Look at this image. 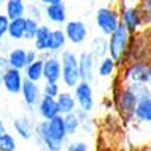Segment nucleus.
I'll use <instances>...</instances> for the list:
<instances>
[{
    "mask_svg": "<svg viewBox=\"0 0 151 151\" xmlns=\"http://www.w3.org/2000/svg\"><path fill=\"white\" fill-rule=\"evenodd\" d=\"M118 151H129V150H118Z\"/></svg>",
    "mask_w": 151,
    "mask_h": 151,
    "instance_id": "obj_44",
    "label": "nucleus"
},
{
    "mask_svg": "<svg viewBox=\"0 0 151 151\" xmlns=\"http://www.w3.org/2000/svg\"><path fill=\"white\" fill-rule=\"evenodd\" d=\"M118 76L124 83L151 88V62L132 60L119 68Z\"/></svg>",
    "mask_w": 151,
    "mask_h": 151,
    "instance_id": "obj_3",
    "label": "nucleus"
},
{
    "mask_svg": "<svg viewBox=\"0 0 151 151\" xmlns=\"http://www.w3.org/2000/svg\"><path fill=\"white\" fill-rule=\"evenodd\" d=\"M116 71H119V65L110 56H106L104 59L98 60V64H97V76L98 77L113 79L116 76Z\"/></svg>",
    "mask_w": 151,
    "mask_h": 151,
    "instance_id": "obj_24",
    "label": "nucleus"
},
{
    "mask_svg": "<svg viewBox=\"0 0 151 151\" xmlns=\"http://www.w3.org/2000/svg\"><path fill=\"white\" fill-rule=\"evenodd\" d=\"M40 3L42 6H50V5H59L64 3V0H40Z\"/></svg>",
    "mask_w": 151,
    "mask_h": 151,
    "instance_id": "obj_37",
    "label": "nucleus"
},
{
    "mask_svg": "<svg viewBox=\"0 0 151 151\" xmlns=\"http://www.w3.org/2000/svg\"><path fill=\"white\" fill-rule=\"evenodd\" d=\"M62 62V77L60 83L68 89H74L76 85L80 82V74H79V55L73 50H65L60 55Z\"/></svg>",
    "mask_w": 151,
    "mask_h": 151,
    "instance_id": "obj_6",
    "label": "nucleus"
},
{
    "mask_svg": "<svg viewBox=\"0 0 151 151\" xmlns=\"http://www.w3.org/2000/svg\"><path fill=\"white\" fill-rule=\"evenodd\" d=\"M56 101H58L59 113L62 116L70 115V113H76V110L79 109L74 94L70 91H60V94L56 97Z\"/></svg>",
    "mask_w": 151,
    "mask_h": 151,
    "instance_id": "obj_20",
    "label": "nucleus"
},
{
    "mask_svg": "<svg viewBox=\"0 0 151 151\" xmlns=\"http://www.w3.org/2000/svg\"><path fill=\"white\" fill-rule=\"evenodd\" d=\"M44 14H45V20L48 23L55 24L56 27H64L65 23L68 21V12L64 3L59 5H50V6H44Z\"/></svg>",
    "mask_w": 151,
    "mask_h": 151,
    "instance_id": "obj_15",
    "label": "nucleus"
},
{
    "mask_svg": "<svg viewBox=\"0 0 151 151\" xmlns=\"http://www.w3.org/2000/svg\"><path fill=\"white\" fill-rule=\"evenodd\" d=\"M68 134L65 130L64 116L58 115L56 118L45 121L41 119L35 125L33 139L38 142L42 150L47 151H62L68 144Z\"/></svg>",
    "mask_w": 151,
    "mask_h": 151,
    "instance_id": "obj_1",
    "label": "nucleus"
},
{
    "mask_svg": "<svg viewBox=\"0 0 151 151\" xmlns=\"http://www.w3.org/2000/svg\"><path fill=\"white\" fill-rule=\"evenodd\" d=\"M6 58H8L9 68L24 71V68L27 67V50L24 47H14V48H11L8 52V55H6Z\"/></svg>",
    "mask_w": 151,
    "mask_h": 151,
    "instance_id": "obj_21",
    "label": "nucleus"
},
{
    "mask_svg": "<svg viewBox=\"0 0 151 151\" xmlns=\"http://www.w3.org/2000/svg\"><path fill=\"white\" fill-rule=\"evenodd\" d=\"M36 112H38V115L41 116V119H45V121H50V119L56 118L58 115H60L56 98L47 97V95L41 97L40 103L36 106Z\"/></svg>",
    "mask_w": 151,
    "mask_h": 151,
    "instance_id": "obj_17",
    "label": "nucleus"
},
{
    "mask_svg": "<svg viewBox=\"0 0 151 151\" xmlns=\"http://www.w3.org/2000/svg\"><path fill=\"white\" fill-rule=\"evenodd\" d=\"M27 12L26 0H6L5 3V14L9 20L24 18Z\"/></svg>",
    "mask_w": 151,
    "mask_h": 151,
    "instance_id": "obj_23",
    "label": "nucleus"
},
{
    "mask_svg": "<svg viewBox=\"0 0 151 151\" xmlns=\"http://www.w3.org/2000/svg\"><path fill=\"white\" fill-rule=\"evenodd\" d=\"M40 24H41V23H38V21H35V20L26 17V30H24V40H26V41H33L35 36H36L38 29H40Z\"/></svg>",
    "mask_w": 151,
    "mask_h": 151,
    "instance_id": "obj_30",
    "label": "nucleus"
},
{
    "mask_svg": "<svg viewBox=\"0 0 151 151\" xmlns=\"http://www.w3.org/2000/svg\"><path fill=\"white\" fill-rule=\"evenodd\" d=\"M110 100L113 103V109L116 110L118 116L124 124L133 122V115L136 104L139 101L136 91L127 83H124L119 76L116 74L112 79V86H110Z\"/></svg>",
    "mask_w": 151,
    "mask_h": 151,
    "instance_id": "obj_2",
    "label": "nucleus"
},
{
    "mask_svg": "<svg viewBox=\"0 0 151 151\" xmlns=\"http://www.w3.org/2000/svg\"><path fill=\"white\" fill-rule=\"evenodd\" d=\"M18 144H17V137L6 132L0 136V151H17Z\"/></svg>",
    "mask_w": 151,
    "mask_h": 151,
    "instance_id": "obj_28",
    "label": "nucleus"
},
{
    "mask_svg": "<svg viewBox=\"0 0 151 151\" xmlns=\"http://www.w3.org/2000/svg\"><path fill=\"white\" fill-rule=\"evenodd\" d=\"M97 64L95 58L89 52H82L79 55V74L82 82H92L97 74Z\"/></svg>",
    "mask_w": 151,
    "mask_h": 151,
    "instance_id": "obj_12",
    "label": "nucleus"
},
{
    "mask_svg": "<svg viewBox=\"0 0 151 151\" xmlns=\"http://www.w3.org/2000/svg\"><path fill=\"white\" fill-rule=\"evenodd\" d=\"M121 24L127 29L132 35L139 33L141 30L147 29L144 15L137 5H118Z\"/></svg>",
    "mask_w": 151,
    "mask_h": 151,
    "instance_id": "obj_7",
    "label": "nucleus"
},
{
    "mask_svg": "<svg viewBox=\"0 0 151 151\" xmlns=\"http://www.w3.org/2000/svg\"><path fill=\"white\" fill-rule=\"evenodd\" d=\"M52 32L53 29L48 24H40V29L36 32V36L33 40V48L40 55H47L50 52V41H52Z\"/></svg>",
    "mask_w": 151,
    "mask_h": 151,
    "instance_id": "obj_16",
    "label": "nucleus"
},
{
    "mask_svg": "<svg viewBox=\"0 0 151 151\" xmlns=\"http://www.w3.org/2000/svg\"><path fill=\"white\" fill-rule=\"evenodd\" d=\"M20 95L23 98L24 106L27 107V110L33 112V110H36V106H38V103H40V100L42 97V89H41L40 83H35V82L24 79Z\"/></svg>",
    "mask_w": 151,
    "mask_h": 151,
    "instance_id": "obj_10",
    "label": "nucleus"
},
{
    "mask_svg": "<svg viewBox=\"0 0 151 151\" xmlns=\"http://www.w3.org/2000/svg\"><path fill=\"white\" fill-rule=\"evenodd\" d=\"M44 56V82H60L62 62L59 55L47 53Z\"/></svg>",
    "mask_w": 151,
    "mask_h": 151,
    "instance_id": "obj_11",
    "label": "nucleus"
},
{
    "mask_svg": "<svg viewBox=\"0 0 151 151\" xmlns=\"http://www.w3.org/2000/svg\"><path fill=\"white\" fill-rule=\"evenodd\" d=\"M62 29L67 35L68 42L73 45H82L88 40V35H89L88 24L82 20H68Z\"/></svg>",
    "mask_w": 151,
    "mask_h": 151,
    "instance_id": "obj_9",
    "label": "nucleus"
},
{
    "mask_svg": "<svg viewBox=\"0 0 151 151\" xmlns=\"http://www.w3.org/2000/svg\"><path fill=\"white\" fill-rule=\"evenodd\" d=\"M41 151H47V150H41Z\"/></svg>",
    "mask_w": 151,
    "mask_h": 151,
    "instance_id": "obj_45",
    "label": "nucleus"
},
{
    "mask_svg": "<svg viewBox=\"0 0 151 151\" xmlns=\"http://www.w3.org/2000/svg\"><path fill=\"white\" fill-rule=\"evenodd\" d=\"M95 151H118V150H115V148L110 147V145H100Z\"/></svg>",
    "mask_w": 151,
    "mask_h": 151,
    "instance_id": "obj_39",
    "label": "nucleus"
},
{
    "mask_svg": "<svg viewBox=\"0 0 151 151\" xmlns=\"http://www.w3.org/2000/svg\"><path fill=\"white\" fill-rule=\"evenodd\" d=\"M73 94L76 97L79 109L85 110V112H92L95 109V98H94V89L92 85L89 82H79L76 85V88L73 89Z\"/></svg>",
    "mask_w": 151,
    "mask_h": 151,
    "instance_id": "obj_8",
    "label": "nucleus"
},
{
    "mask_svg": "<svg viewBox=\"0 0 151 151\" xmlns=\"http://www.w3.org/2000/svg\"><path fill=\"white\" fill-rule=\"evenodd\" d=\"M88 52L95 58L97 62L104 59L106 56H109V40H107V36H104V35L94 36L89 42V50H88Z\"/></svg>",
    "mask_w": 151,
    "mask_h": 151,
    "instance_id": "obj_19",
    "label": "nucleus"
},
{
    "mask_svg": "<svg viewBox=\"0 0 151 151\" xmlns=\"http://www.w3.org/2000/svg\"><path fill=\"white\" fill-rule=\"evenodd\" d=\"M23 82H24V74H23V71L9 68V70L6 71V74L3 76L2 85H0V86H2L6 92L17 95V94L21 92Z\"/></svg>",
    "mask_w": 151,
    "mask_h": 151,
    "instance_id": "obj_14",
    "label": "nucleus"
},
{
    "mask_svg": "<svg viewBox=\"0 0 151 151\" xmlns=\"http://www.w3.org/2000/svg\"><path fill=\"white\" fill-rule=\"evenodd\" d=\"M5 3H6V0H0V6H5Z\"/></svg>",
    "mask_w": 151,
    "mask_h": 151,
    "instance_id": "obj_42",
    "label": "nucleus"
},
{
    "mask_svg": "<svg viewBox=\"0 0 151 151\" xmlns=\"http://www.w3.org/2000/svg\"><path fill=\"white\" fill-rule=\"evenodd\" d=\"M95 27L98 29L100 35L110 36L119 26H121V18H119V9L118 3L115 6H101L95 11L94 17Z\"/></svg>",
    "mask_w": 151,
    "mask_h": 151,
    "instance_id": "obj_5",
    "label": "nucleus"
},
{
    "mask_svg": "<svg viewBox=\"0 0 151 151\" xmlns=\"http://www.w3.org/2000/svg\"><path fill=\"white\" fill-rule=\"evenodd\" d=\"M24 30H26V17L11 20L8 29V40L9 41H21L24 40Z\"/></svg>",
    "mask_w": 151,
    "mask_h": 151,
    "instance_id": "obj_26",
    "label": "nucleus"
},
{
    "mask_svg": "<svg viewBox=\"0 0 151 151\" xmlns=\"http://www.w3.org/2000/svg\"><path fill=\"white\" fill-rule=\"evenodd\" d=\"M133 151H151V144H145V145H141V147H136Z\"/></svg>",
    "mask_w": 151,
    "mask_h": 151,
    "instance_id": "obj_40",
    "label": "nucleus"
},
{
    "mask_svg": "<svg viewBox=\"0 0 151 151\" xmlns=\"http://www.w3.org/2000/svg\"><path fill=\"white\" fill-rule=\"evenodd\" d=\"M44 6L40 3V2H30L27 3V12H26V17L27 18H32L38 23H42V20L45 18V14H44Z\"/></svg>",
    "mask_w": 151,
    "mask_h": 151,
    "instance_id": "obj_27",
    "label": "nucleus"
},
{
    "mask_svg": "<svg viewBox=\"0 0 151 151\" xmlns=\"http://www.w3.org/2000/svg\"><path fill=\"white\" fill-rule=\"evenodd\" d=\"M107 40H109V56L121 68L122 65L127 64V55H129V48H130L132 33L121 24L110 36H107Z\"/></svg>",
    "mask_w": 151,
    "mask_h": 151,
    "instance_id": "obj_4",
    "label": "nucleus"
},
{
    "mask_svg": "<svg viewBox=\"0 0 151 151\" xmlns=\"http://www.w3.org/2000/svg\"><path fill=\"white\" fill-rule=\"evenodd\" d=\"M35 125L36 122H33L32 116L29 115H21L17 116L12 121V127H14V132L17 133L18 137H21L23 141H30L35 136Z\"/></svg>",
    "mask_w": 151,
    "mask_h": 151,
    "instance_id": "obj_13",
    "label": "nucleus"
},
{
    "mask_svg": "<svg viewBox=\"0 0 151 151\" xmlns=\"http://www.w3.org/2000/svg\"><path fill=\"white\" fill-rule=\"evenodd\" d=\"M64 124H65V130L68 136H74L77 134V132L80 130V121L77 118L76 113H70V115L64 116Z\"/></svg>",
    "mask_w": 151,
    "mask_h": 151,
    "instance_id": "obj_29",
    "label": "nucleus"
},
{
    "mask_svg": "<svg viewBox=\"0 0 151 151\" xmlns=\"http://www.w3.org/2000/svg\"><path fill=\"white\" fill-rule=\"evenodd\" d=\"M23 74H24V79L35 82V83H40L41 80H44V56L41 55L36 60L29 64L24 68Z\"/></svg>",
    "mask_w": 151,
    "mask_h": 151,
    "instance_id": "obj_22",
    "label": "nucleus"
},
{
    "mask_svg": "<svg viewBox=\"0 0 151 151\" xmlns=\"http://www.w3.org/2000/svg\"><path fill=\"white\" fill-rule=\"evenodd\" d=\"M80 130H82L83 133H86V134H92V133H94V130H95V122L92 121V116L80 124Z\"/></svg>",
    "mask_w": 151,
    "mask_h": 151,
    "instance_id": "obj_35",
    "label": "nucleus"
},
{
    "mask_svg": "<svg viewBox=\"0 0 151 151\" xmlns=\"http://www.w3.org/2000/svg\"><path fill=\"white\" fill-rule=\"evenodd\" d=\"M67 35L64 32L62 27H56L52 32V41H50V52L48 53H53V55H60L62 52L67 50Z\"/></svg>",
    "mask_w": 151,
    "mask_h": 151,
    "instance_id": "obj_25",
    "label": "nucleus"
},
{
    "mask_svg": "<svg viewBox=\"0 0 151 151\" xmlns=\"http://www.w3.org/2000/svg\"><path fill=\"white\" fill-rule=\"evenodd\" d=\"M137 6H139L142 15H144L147 27H150L151 26V0H141Z\"/></svg>",
    "mask_w": 151,
    "mask_h": 151,
    "instance_id": "obj_32",
    "label": "nucleus"
},
{
    "mask_svg": "<svg viewBox=\"0 0 151 151\" xmlns=\"http://www.w3.org/2000/svg\"><path fill=\"white\" fill-rule=\"evenodd\" d=\"M30 2H40V0H30Z\"/></svg>",
    "mask_w": 151,
    "mask_h": 151,
    "instance_id": "obj_43",
    "label": "nucleus"
},
{
    "mask_svg": "<svg viewBox=\"0 0 151 151\" xmlns=\"http://www.w3.org/2000/svg\"><path fill=\"white\" fill-rule=\"evenodd\" d=\"M41 89H42V95L56 98L60 94V82H44Z\"/></svg>",
    "mask_w": 151,
    "mask_h": 151,
    "instance_id": "obj_31",
    "label": "nucleus"
},
{
    "mask_svg": "<svg viewBox=\"0 0 151 151\" xmlns=\"http://www.w3.org/2000/svg\"><path fill=\"white\" fill-rule=\"evenodd\" d=\"M8 70H9V64H8L6 55H0V85H2V79Z\"/></svg>",
    "mask_w": 151,
    "mask_h": 151,
    "instance_id": "obj_36",
    "label": "nucleus"
},
{
    "mask_svg": "<svg viewBox=\"0 0 151 151\" xmlns=\"http://www.w3.org/2000/svg\"><path fill=\"white\" fill-rule=\"evenodd\" d=\"M133 122L142 124V125L151 124V95L139 98V101L136 104V109H134Z\"/></svg>",
    "mask_w": 151,
    "mask_h": 151,
    "instance_id": "obj_18",
    "label": "nucleus"
},
{
    "mask_svg": "<svg viewBox=\"0 0 151 151\" xmlns=\"http://www.w3.org/2000/svg\"><path fill=\"white\" fill-rule=\"evenodd\" d=\"M65 151H91L89 144L85 141H70L65 145Z\"/></svg>",
    "mask_w": 151,
    "mask_h": 151,
    "instance_id": "obj_33",
    "label": "nucleus"
},
{
    "mask_svg": "<svg viewBox=\"0 0 151 151\" xmlns=\"http://www.w3.org/2000/svg\"><path fill=\"white\" fill-rule=\"evenodd\" d=\"M141 0H118V5H139Z\"/></svg>",
    "mask_w": 151,
    "mask_h": 151,
    "instance_id": "obj_38",
    "label": "nucleus"
},
{
    "mask_svg": "<svg viewBox=\"0 0 151 151\" xmlns=\"http://www.w3.org/2000/svg\"><path fill=\"white\" fill-rule=\"evenodd\" d=\"M11 20L6 17V14H0V41H3L5 38H8V29H9Z\"/></svg>",
    "mask_w": 151,
    "mask_h": 151,
    "instance_id": "obj_34",
    "label": "nucleus"
},
{
    "mask_svg": "<svg viewBox=\"0 0 151 151\" xmlns=\"http://www.w3.org/2000/svg\"><path fill=\"white\" fill-rule=\"evenodd\" d=\"M8 130H6V125H5V122H3V119L0 118V136H2L3 133H6Z\"/></svg>",
    "mask_w": 151,
    "mask_h": 151,
    "instance_id": "obj_41",
    "label": "nucleus"
}]
</instances>
